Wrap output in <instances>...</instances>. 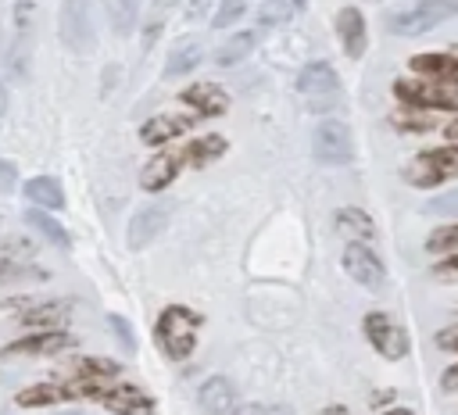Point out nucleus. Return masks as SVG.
Segmentation results:
<instances>
[{
	"label": "nucleus",
	"mask_w": 458,
	"mask_h": 415,
	"mask_svg": "<svg viewBox=\"0 0 458 415\" xmlns=\"http://www.w3.org/2000/svg\"><path fill=\"white\" fill-rule=\"evenodd\" d=\"M61 39L68 50H93V7L89 0H61Z\"/></svg>",
	"instance_id": "6e6552de"
},
{
	"label": "nucleus",
	"mask_w": 458,
	"mask_h": 415,
	"mask_svg": "<svg viewBox=\"0 0 458 415\" xmlns=\"http://www.w3.org/2000/svg\"><path fill=\"white\" fill-rule=\"evenodd\" d=\"M154 4H157V7H165V4H172V0H154Z\"/></svg>",
	"instance_id": "a18cd8bd"
},
{
	"label": "nucleus",
	"mask_w": 458,
	"mask_h": 415,
	"mask_svg": "<svg viewBox=\"0 0 458 415\" xmlns=\"http://www.w3.org/2000/svg\"><path fill=\"white\" fill-rule=\"evenodd\" d=\"M365 340L383 354V358H404L408 351V336L397 329L394 318H386L383 311H369L365 315Z\"/></svg>",
	"instance_id": "9d476101"
},
{
	"label": "nucleus",
	"mask_w": 458,
	"mask_h": 415,
	"mask_svg": "<svg viewBox=\"0 0 458 415\" xmlns=\"http://www.w3.org/2000/svg\"><path fill=\"white\" fill-rule=\"evenodd\" d=\"M68 311H72V304H68V301H61V304H57V301H50V304H43V308H32L21 322H25V326H61V322L68 318Z\"/></svg>",
	"instance_id": "cd10ccee"
},
{
	"label": "nucleus",
	"mask_w": 458,
	"mask_h": 415,
	"mask_svg": "<svg viewBox=\"0 0 458 415\" xmlns=\"http://www.w3.org/2000/svg\"><path fill=\"white\" fill-rule=\"evenodd\" d=\"M433 275H437V279H447V283H458V254L437 261V265H433Z\"/></svg>",
	"instance_id": "f704fd0d"
},
{
	"label": "nucleus",
	"mask_w": 458,
	"mask_h": 415,
	"mask_svg": "<svg viewBox=\"0 0 458 415\" xmlns=\"http://www.w3.org/2000/svg\"><path fill=\"white\" fill-rule=\"evenodd\" d=\"M182 150H186V165L204 168V165H211L215 157H222V154H225V140H222L218 132H211V136L193 140V143H190V147H182Z\"/></svg>",
	"instance_id": "b1692460"
},
{
	"label": "nucleus",
	"mask_w": 458,
	"mask_h": 415,
	"mask_svg": "<svg viewBox=\"0 0 458 415\" xmlns=\"http://www.w3.org/2000/svg\"><path fill=\"white\" fill-rule=\"evenodd\" d=\"M64 347H72V336L68 333H61V329H50V333H36V336H25V340H14V343H7L0 354H57V351H64Z\"/></svg>",
	"instance_id": "6ab92c4d"
},
{
	"label": "nucleus",
	"mask_w": 458,
	"mask_h": 415,
	"mask_svg": "<svg viewBox=\"0 0 458 415\" xmlns=\"http://www.w3.org/2000/svg\"><path fill=\"white\" fill-rule=\"evenodd\" d=\"M440 383H444V390H458V361L444 372V379H440Z\"/></svg>",
	"instance_id": "4c0bfd02"
},
{
	"label": "nucleus",
	"mask_w": 458,
	"mask_h": 415,
	"mask_svg": "<svg viewBox=\"0 0 458 415\" xmlns=\"http://www.w3.org/2000/svg\"><path fill=\"white\" fill-rule=\"evenodd\" d=\"M200 7H208V0H190V14H200Z\"/></svg>",
	"instance_id": "ea45409f"
},
{
	"label": "nucleus",
	"mask_w": 458,
	"mask_h": 415,
	"mask_svg": "<svg viewBox=\"0 0 458 415\" xmlns=\"http://www.w3.org/2000/svg\"><path fill=\"white\" fill-rule=\"evenodd\" d=\"M25 275H43L39 268H29V265H0V283H14V279H25Z\"/></svg>",
	"instance_id": "72a5a7b5"
},
{
	"label": "nucleus",
	"mask_w": 458,
	"mask_h": 415,
	"mask_svg": "<svg viewBox=\"0 0 458 415\" xmlns=\"http://www.w3.org/2000/svg\"><path fill=\"white\" fill-rule=\"evenodd\" d=\"M14 179H18V175H14V165L0 157V190H4V193L14 190Z\"/></svg>",
	"instance_id": "e433bc0d"
},
{
	"label": "nucleus",
	"mask_w": 458,
	"mask_h": 415,
	"mask_svg": "<svg viewBox=\"0 0 458 415\" xmlns=\"http://www.w3.org/2000/svg\"><path fill=\"white\" fill-rule=\"evenodd\" d=\"M250 50H254V32H236V36H229V39L215 50V64H218V68H233V64H240Z\"/></svg>",
	"instance_id": "5701e85b"
},
{
	"label": "nucleus",
	"mask_w": 458,
	"mask_h": 415,
	"mask_svg": "<svg viewBox=\"0 0 458 415\" xmlns=\"http://www.w3.org/2000/svg\"><path fill=\"white\" fill-rule=\"evenodd\" d=\"M390 122H394V129H401V132H429V129H433V118L415 114V111H401V114H394Z\"/></svg>",
	"instance_id": "7c9ffc66"
},
{
	"label": "nucleus",
	"mask_w": 458,
	"mask_h": 415,
	"mask_svg": "<svg viewBox=\"0 0 458 415\" xmlns=\"http://www.w3.org/2000/svg\"><path fill=\"white\" fill-rule=\"evenodd\" d=\"M336 32H340V43H344L347 57H361L365 54V18H361L358 7H340Z\"/></svg>",
	"instance_id": "f3484780"
},
{
	"label": "nucleus",
	"mask_w": 458,
	"mask_h": 415,
	"mask_svg": "<svg viewBox=\"0 0 458 415\" xmlns=\"http://www.w3.org/2000/svg\"><path fill=\"white\" fill-rule=\"evenodd\" d=\"M336 229H340V236H351V240H365V236L376 233L372 218H369L361 208H344V211L336 215Z\"/></svg>",
	"instance_id": "393cba45"
},
{
	"label": "nucleus",
	"mask_w": 458,
	"mask_h": 415,
	"mask_svg": "<svg viewBox=\"0 0 458 415\" xmlns=\"http://www.w3.org/2000/svg\"><path fill=\"white\" fill-rule=\"evenodd\" d=\"M165 222H168V211H165V208H157V204H150V208L136 211V215H132V222H129V247H132V250H140L143 243H150V240L165 229Z\"/></svg>",
	"instance_id": "a211bd4d"
},
{
	"label": "nucleus",
	"mask_w": 458,
	"mask_h": 415,
	"mask_svg": "<svg viewBox=\"0 0 458 415\" xmlns=\"http://www.w3.org/2000/svg\"><path fill=\"white\" fill-rule=\"evenodd\" d=\"M304 4H308V0H293V7H304Z\"/></svg>",
	"instance_id": "c03bdc74"
},
{
	"label": "nucleus",
	"mask_w": 458,
	"mask_h": 415,
	"mask_svg": "<svg viewBox=\"0 0 458 415\" xmlns=\"http://www.w3.org/2000/svg\"><path fill=\"white\" fill-rule=\"evenodd\" d=\"M72 397H86L82 376L79 379H47V383H36V386H29V390L18 394V404L21 408H43V404L72 401Z\"/></svg>",
	"instance_id": "9b49d317"
},
{
	"label": "nucleus",
	"mask_w": 458,
	"mask_h": 415,
	"mask_svg": "<svg viewBox=\"0 0 458 415\" xmlns=\"http://www.w3.org/2000/svg\"><path fill=\"white\" fill-rule=\"evenodd\" d=\"M437 347H440V351H458V322L437 333Z\"/></svg>",
	"instance_id": "c9c22d12"
},
{
	"label": "nucleus",
	"mask_w": 458,
	"mask_h": 415,
	"mask_svg": "<svg viewBox=\"0 0 458 415\" xmlns=\"http://www.w3.org/2000/svg\"><path fill=\"white\" fill-rule=\"evenodd\" d=\"M25 197H29L36 208H47V211H57V208H64V193H61L57 179H50V175H36V179H29V186H25Z\"/></svg>",
	"instance_id": "412c9836"
},
{
	"label": "nucleus",
	"mask_w": 458,
	"mask_h": 415,
	"mask_svg": "<svg viewBox=\"0 0 458 415\" xmlns=\"http://www.w3.org/2000/svg\"><path fill=\"white\" fill-rule=\"evenodd\" d=\"M82 386H86V397H97L114 415H154V401L140 386H132L118 376H104V379L82 376Z\"/></svg>",
	"instance_id": "f03ea898"
},
{
	"label": "nucleus",
	"mask_w": 458,
	"mask_h": 415,
	"mask_svg": "<svg viewBox=\"0 0 458 415\" xmlns=\"http://www.w3.org/2000/svg\"><path fill=\"white\" fill-rule=\"evenodd\" d=\"M293 0H265L261 7H258V25L261 29H276V25H286L290 18H293Z\"/></svg>",
	"instance_id": "a878e982"
},
{
	"label": "nucleus",
	"mask_w": 458,
	"mask_h": 415,
	"mask_svg": "<svg viewBox=\"0 0 458 415\" xmlns=\"http://www.w3.org/2000/svg\"><path fill=\"white\" fill-rule=\"evenodd\" d=\"M311 150L322 165H347L354 157V143H351V129L336 118H326L315 125V136H311Z\"/></svg>",
	"instance_id": "0eeeda50"
},
{
	"label": "nucleus",
	"mask_w": 458,
	"mask_h": 415,
	"mask_svg": "<svg viewBox=\"0 0 458 415\" xmlns=\"http://www.w3.org/2000/svg\"><path fill=\"white\" fill-rule=\"evenodd\" d=\"M458 14V0H422L408 11H397L386 18V29L394 36H422L429 29H437L444 18Z\"/></svg>",
	"instance_id": "20e7f679"
},
{
	"label": "nucleus",
	"mask_w": 458,
	"mask_h": 415,
	"mask_svg": "<svg viewBox=\"0 0 458 415\" xmlns=\"http://www.w3.org/2000/svg\"><path fill=\"white\" fill-rule=\"evenodd\" d=\"M297 93H301L308 111H318V114L333 111L340 104V79H336L333 64H326V61L304 64L297 75Z\"/></svg>",
	"instance_id": "7ed1b4c3"
},
{
	"label": "nucleus",
	"mask_w": 458,
	"mask_h": 415,
	"mask_svg": "<svg viewBox=\"0 0 458 415\" xmlns=\"http://www.w3.org/2000/svg\"><path fill=\"white\" fill-rule=\"evenodd\" d=\"M426 247L433 250V254H447V250H458V225H444V229H437V233H429V240H426Z\"/></svg>",
	"instance_id": "2f4dec72"
},
{
	"label": "nucleus",
	"mask_w": 458,
	"mask_h": 415,
	"mask_svg": "<svg viewBox=\"0 0 458 415\" xmlns=\"http://www.w3.org/2000/svg\"><path fill=\"white\" fill-rule=\"evenodd\" d=\"M458 175V150L454 147H433V150H422L408 161L404 168V179L411 186H437L444 179H454Z\"/></svg>",
	"instance_id": "39448f33"
},
{
	"label": "nucleus",
	"mask_w": 458,
	"mask_h": 415,
	"mask_svg": "<svg viewBox=\"0 0 458 415\" xmlns=\"http://www.w3.org/2000/svg\"><path fill=\"white\" fill-rule=\"evenodd\" d=\"M7 111V97H4V86H0V114Z\"/></svg>",
	"instance_id": "37998d69"
},
{
	"label": "nucleus",
	"mask_w": 458,
	"mask_h": 415,
	"mask_svg": "<svg viewBox=\"0 0 458 415\" xmlns=\"http://www.w3.org/2000/svg\"><path fill=\"white\" fill-rule=\"evenodd\" d=\"M322 415H351V411H347V408H344V404H329V408H326V411H322Z\"/></svg>",
	"instance_id": "58836bf2"
},
{
	"label": "nucleus",
	"mask_w": 458,
	"mask_h": 415,
	"mask_svg": "<svg viewBox=\"0 0 458 415\" xmlns=\"http://www.w3.org/2000/svg\"><path fill=\"white\" fill-rule=\"evenodd\" d=\"M193 122H197V114H157V118L143 122L140 136H143V143L161 147V143H172L175 136H182L186 129H193Z\"/></svg>",
	"instance_id": "2eb2a0df"
},
{
	"label": "nucleus",
	"mask_w": 458,
	"mask_h": 415,
	"mask_svg": "<svg viewBox=\"0 0 458 415\" xmlns=\"http://www.w3.org/2000/svg\"><path fill=\"white\" fill-rule=\"evenodd\" d=\"M386 415H411V411H408V408H390Z\"/></svg>",
	"instance_id": "79ce46f5"
},
{
	"label": "nucleus",
	"mask_w": 458,
	"mask_h": 415,
	"mask_svg": "<svg viewBox=\"0 0 458 415\" xmlns=\"http://www.w3.org/2000/svg\"><path fill=\"white\" fill-rule=\"evenodd\" d=\"M25 222H29L32 229H39L47 240H54V243L68 247V233H64V225H61V222H54L47 211H39V208H29V211H25Z\"/></svg>",
	"instance_id": "bb28decb"
},
{
	"label": "nucleus",
	"mask_w": 458,
	"mask_h": 415,
	"mask_svg": "<svg viewBox=\"0 0 458 415\" xmlns=\"http://www.w3.org/2000/svg\"><path fill=\"white\" fill-rule=\"evenodd\" d=\"M344 268H347V275H351L354 283H361V286H369V290H379L383 279H386L383 261L376 258V250L365 247V243H358V240L344 247Z\"/></svg>",
	"instance_id": "1a4fd4ad"
},
{
	"label": "nucleus",
	"mask_w": 458,
	"mask_h": 415,
	"mask_svg": "<svg viewBox=\"0 0 458 415\" xmlns=\"http://www.w3.org/2000/svg\"><path fill=\"white\" fill-rule=\"evenodd\" d=\"M243 0H218V11H215V18H211V25L215 29H229L233 21H240L243 18Z\"/></svg>",
	"instance_id": "c756f323"
},
{
	"label": "nucleus",
	"mask_w": 458,
	"mask_h": 415,
	"mask_svg": "<svg viewBox=\"0 0 458 415\" xmlns=\"http://www.w3.org/2000/svg\"><path fill=\"white\" fill-rule=\"evenodd\" d=\"M186 165V150H161L147 168H143V190H150V193H161L175 175H179V168Z\"/></svg>",
	"instance_id": "ddd939ff"
},
{
	"label": "nucleus",
	"mask_w": 458,
	"mask_h": 415,
	"mask_svg": "<svg viewBox=\"0 0 458 415\" xmlns=\"http://www.w3.org/2000/svg\"><path fill=\"white\" fill-rule=\"evenodd\" d=\"M179 100L186 107H193V114H222L229 107V93L215 82H200V86H190L179 93Z\"/></svg>",
	"instance_id": "dca6fc26"
},
{
	"label": "nucleus",
	"mask_w": 458,
	"mask_h": 415,
	"mask_svg": "<svg viewBox=\"0 0 458 415\" xmlns=\"http://www.w3.org/2000/svg\"><path fill=\"white\" fill-rule=\"evenodd\" d=\"M197 333H200V315L182 308V304H172L157 315V326H154V340L157 347L172 358V361H182L193 354L197 347Z\"/></svg>",
	"instance_id": "f257e3e1"
},
{
	"label": "nucleus",
	"mask_w": 458,
	"mask_h": 415,
	"mask_svg": "<svg viewBox=\"0 0 458 415\" xmlns=\"http://www.w3.org/2000/svg\"><path fill=\"white\" fill-rule=\"evenodd\" d=\"M200 57H204L200 39H193V36L179 39V43L172 47V54H168V75H186V72H193V68L200 64Z\"/></svg>",
	"instance_id": "aec40b11"
},
{
	"label": "nucleus",
	"mask_w": 458,
	"mask_h": 415,
	"mask_svg": "<svg viewBox=\"0 0 458 415\" xmlns=\"http://www.w3.org/2000/svg\"><path fill=\"white\" fill-rule=\"evenodd\" d=\"M426 211H433V215H458V190H447V193L433 197L426 204Z\"/></svg>",
	"instance_id": "473e14b6"
},
{
	"label": "nucleus",
	"mask_w": 458,
	"mask_h": 415,
	"mask_svg": "<svg viewBox=\"0 0 458 415\" xmlns=\"http://www.w3.org/2000/svg\"><path fill=\"white\" fill-rule=\"evenodd\" d=\"M107 7V21L114 29V36H129L140 21V0H104Z\"/></svg>",
	"instance_id": "4be33fe9"
},
{
	"label": "nucleus",
	"mask_w": 458,
	"mask_h": 415,
	"mask_svg": "<svg viewBox=\"0 0 458 415\" xmlns=\"http://www.w3.org/2000/svg\"><path fill=\"white\" fill-rule=\"evenodd\" d=\"M415 75H422L426 82H440V86H458V57L451 54H419L408 61Z\"/></svg>",
	"instance_id": "4468645a"
},
{
	"label": "nucleus",
	"mask_w": 458,
	"mask_h": 415,
	"mask_svg": "<svg viewBox=\"0 0 458 415\" xmlns=\"http://www.w3.org/2000/svg\"><path fill=\"white\" fill-rule=\"evenodd\" d=\"M447 136H451V140H458V122H451V125H447Z\"/></svg>",
	"instance_id": "a19ab883"
},
{
	"label": "nucleus",
	"mask_w": 458,
	"mask_h": 415,
	"mask_svg": "<svg viewBox=\"0 0 458 415\" xmlns=\"http://www.w3.org/2000/svg\"><path fill=\"white\" fill-rule=\"evenodd\" d=\"M36 254V243L25 236H0V265H18Z\"/></svg>",
	"instance_id": "c85d7f7f"
},
{
	"label": "nucleus",
	"mask_w": 458,
	"mask_h": 415,
	"mask_svg": "<svg viewBox=\"0 0 458 415\" xmlns=\"http://www.w3.org/2000/svg\"><path fill=\"white\" fill-rule=\"evenodd\" d=\"M200 408H204V415H240L243 404L236 397V386L225 376H211L200 386Z\"/></svg>",
	"instance_id": "f8f14e48"
},
{
	"label": "nucleus",
	"mask_w": 458,
	"mask_h": 415,
	"mask_svg": "<svg viewBox=\"0 0 458 415\" xmlns=\"http://www.w3.org/2000/svg\"><path fill=\"white\" fill-rule=\"evenodd\" d=\"M394 93L408 107H433V111H458V86H440V82H415V79H397Z\"/></svg>",
	"instance_id": "423d86ee"
}]
</instances>
